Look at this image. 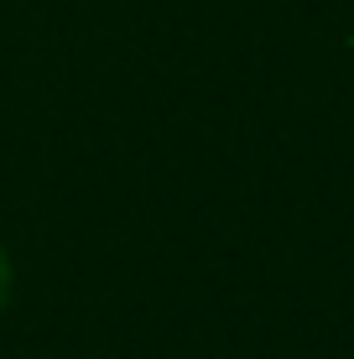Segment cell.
Here are the masks:
<instances>
[{"mask_svg": "<svg viewBox=\"0 0 354 359\" xmlns=\"http://www.w3.org/2000/svg\"><path fill=\"white\" fill-rule=\"evenodd\" d=\"M11 281H16V271H11V255L0 250V313L11 307Z\"/></svg>", "mask_w": 354, "mask_h": 359, "instance_id": "1", "label": "cell"}]
</instances>
